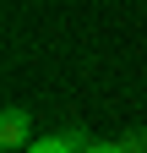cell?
<instances>
[{
	"label": "cell",
	"instance_id": "3",
	"mask_svg": "<svg viewBox=\"0 0 147 153\" xmlns=\"http://www.w3.org/2000/svg\"><path fill=\"white\" fill-rule=\"evenodd\" d=\"M82 153H147V137L142 131H125V137H115V142H87Z\"/></svg>",
	"mask_w": 147,
	"mask_h": 153
},
{
	"label": "cell",
	"instance_id": "2",
	"mask_svg": "<svg viewBox=\"0 0 147 153\" xmlns=\"http://www.w3.org/2000/svg\"><path fill=\"white\" fill-rule=\"evenodd\" d=\"M82 148H87L82 131H54V137H33L22 153H82Z\"/></svg>",
	"mask_w": 147,
	"mask_h": 153
},
{
	"label": "cell",
	"instance_id": "1",
	"mask_svg": "<svg viewBox=\"0 0 147 153\" xmlns=\"http://www.w3.org/2000/svg\"><path fill=\"white\" fill-rule=\"evenodd\" d=\"M33 142V115L22 104H6V115H0V148L6 153H22Z\"/></svg>",
	"mask_w": 147,
	"mask_h": 153
}]
</instances>
